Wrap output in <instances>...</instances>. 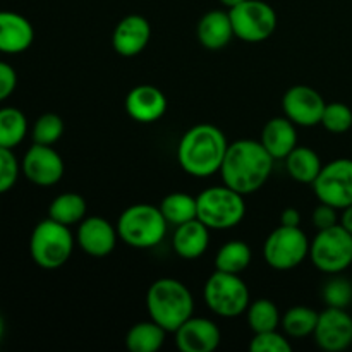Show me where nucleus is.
<instances>
[{
    "label": "nucleus",
    "mask_w": 352,
    "mask_h": 352,
    "mask_svg": "<svg viewBox=\"0 0 352 352\" xmlns=\"http://www.w3.org/2000/svg\"><path fill=\"white\" fill-rule=\"evenodd\" d=\"M274 162L261 141L237 140L229 144L220 167L222 182L241 195H253L268 181Z\"/></svg>",
    "instance_id": "1"
},
{
    "label": "nucleus",
    "mask_w": 352,
    "mask_h": 352,
    "mask_svg": "<svg viewBox=\"0 0 352 352\" xmlns=\"http://www.w3.org/2000/svg\"><path fill=\"white\" fill-rule=\"evenodd\" d=\"M229 141L213 124H196L182 134L177 146V162L192 177H210L220 172Z\"/></svg>",
    "instance_id": "2"
},
{
    "label": "nucleus",
    "mask_w": 352,
    "mask_h": 352,
    "mask_svg": "<svg viewBox=\"0 0 352 352\" xmlns=\"http://www.w3.org/2000/svg\"><path fill=\"white\" fill-rule=\"evenodd\" d=\"M146 309L150 320L165 332H175L195 311L191 291L177 278L164 277L155 280L146 292Z\"/></svg>",
    "instance_id": "3"
},
{
    "label": "nucleus",
    "mask_w": 352,
    "mask_h": 352,
    "mask_svg": "<svg viewBox=\"0 0 352 352\" xmlns=\"http://www.w3.org/2000/svg\"><path fill=\"white\" fill-rule=\"evenodd\" d=\"M168 222L158 206L138 203L120 213L117 220L119 239L136 250H150L158 246L167 234Z\"/></svg>",
    "instance_id": "4"
},
{
    "label": "nucleus",
    "mask_w": 352,
    "mask_h": 352,
    "mask_svg": "<svg viewBox=\"0 0 352 352\" xmlns=\"http://www.w3.org/2000/svg\"><path fill=\"white\" fill-rule=\"evenodd\" d=\"M198 219L208 229L226 230L239 226L246 215L244 195L234 191L229 186H213L196 196Z\"/></svg>",
    "instance_id": "5"
},
{
    "label": "nucleus",
    "mask_w": 352,
    "mask_h": 352,
    "mask_svg": "<svg viewBox=\"0 0 352 352\" xmlns=\"http://www.w3.org/2000/svg\"><path fill=\"white\" fill-rule=\"evenodd\" d=\"M74 250V236L67 226L45 219L31 232L30 254L34 263L45 270L65 265Z\"/></svg>",
    "instance_id": "6"
},
{
    "label": "nucleus",
    "mask_w": 352,
    "mask_h": 352,
    "mask_svg": "<svg viewBox=\"0 0 352 352\" xmlns=\"http://www.w3.org/2000/svg\"><path fill=\"white\" fill-rule=\"evenodd\" d=\"M205 302L210 311L220 318H237L250 306V289L236 274L215 270L203 289Z\"/></svg>",
    "instance_id": "7"
},
{
    "label": "nucleus",
    "mask_w": 352,
    "mask_h": 352,
    "mask_svg": "<svg viewBox=\"0 0 352 352\" xmlns=\"http://www.w3.org/2000/svg\"><path fill=\"white\" fill-rule=\"evenodd\" d=\"M309 260L323 274H342L352 263V234L340 223L318 230L309 243Z\"/></svg>",
    "instance_id": "8"
},
{
    "label": "nucleus",
    "mask_w": 352,
    "mask_h": 352,
    "mask_svg": "<svg viewBox=\"0 0 352 352\" xmlns=\"http://www.w3.org/2000/svg\"><path fill=\"white\" fill-rule=\"evenodd\" d=\"M234 36L246 43L268 40L277 30V12L263 0H244L229 9Z\"/></svg>",
    "instance_id": "9"
},
{
    "label": "nucleus",
    "mask_w": 352,
    "mask_h": 352,
    "mask_svg": "<svg viewBox=\"0 0 352 352\" xmlns=\"http://www.w3.org/2000/svg\"><path fill=\"white\" fill-rule=\"evenodd\" d=\"M309 256V241L299 227L280 226L268 234L263 258L268 267L287 272L299 267Z\"/></svg>",
    "instance_id": "10"
},
{
    "label": "nucleus",
    "mask_w": 352,
    "mask_h": 352,
    "mask_svg": "<svg viewBox=\"0 0 352 352\" xmlns=\"http://www.w3.org/2000/svg\"><path fill=\"white\" fill-rule=\"evenodd\" d=\"M313 191L320 203L344 210L352 205V160L337 158L322 167L318 177L313 181Z\"/></svg>",
    "instance_id": "11"
},
{
    "label": "nucleus",
    "mask_w": 352,
    "mask_h": 352,
    "mask_svg": "<svg viewBox=\"0 0 352 352\" xmlns=\"http://www.w3.org/2000/svg\"><path fill=\"white\" fill-rule=\"evenodd\" d=\"M325 100L315 88L306 85H296L282 96V110L287 119L296 126L313 127L322 122Z\"/></svg>",
    "instance_id": "12"
},
{
    "label": "nucleus",
    "mask_w": 352,
    "mask_h": 352,
    "mask_svg": "<svg viewBox=\"0 0 352 352\" xmlns=\"http://www.w3.org/2000/svg\"><path fill=\"white\" fill-rule=\"evenodd\" d=\"M21 170L26 179L40 188H50L62 179L65 170L60 155L48 144L34 143L21 162Z\"/></svg>",
    "instance_id": "13"
},
{
    "label": "nucleus",
    "mask_w": 352,
    "mask_h": 352,
    "mask_svg": "<svg viewBox=\"0 0 352 352\" xmlns=\"http://www.w3.org/2000/svg\"><path fill=\"white\" fill-rule=\"evenodd\" d=\"M320 349L327 352L346 351L352 344V316L342 308L323 309L313 332Z\"/></svg>",
    "instance_id": "14"
},
{
    "label": "nucleus",
    "mask_w": 352,
    "mask_h": 352,
    "mask_svg": "<svg viewBox=\"0 0 352 352\" xmlns=\"http://www.w3.org/2000/svg\"><path fill=\"white\" fill-rule=\"evenodd\" d=\"M119 232L103 217H85L79 222L76 241L86 254L93 258H105L116 250Z\"/></svg>",
    "instance_id": "15"
},
{
    "label": "nucleus",
    "mask_w": 352,
    "mask_h": 352,
    "mask_svg": "<svg viewBox=\"0 0 352 352\" xmlns=\"http://www.w3.org/2000/svg\"><path fill=\"white\" fill-rule=\"evenodd\" d=\"M175 346L182 352H213L220 346L222 333L215 322L191 316L175 330Z\"/></svg>",
    "instance_id": "16"
},
{
    "label": "nucleus",
    "mask_w": 352,
    "mask_h": 352,
    "mask_svg": "<svg viewBox=\"0 0 352 352\" xmlns=\"http://www.w3.org/2000/svg\"><path fill=\"white\" fill-rule=\"evenodd\" d=\"M126 112L136 122H157L167 112V96L157 86H134L126 96Z\"/></svg>",
    "instance_id": "17"
},
{
    "label": "nucleus",
    "mask_w": 352,
    "mask_h": 352,
    "mask_svg": "<svg viewBox=\"0 0 352 352\" xmlns=\"http://www.w3.org/2000/svg\"><path fill=\"white\" fill-rule=\"evenodd\" d=\"M151 38V26L146 17L131 14L117 23L112 34V47L122 57H136L146 48Z\"/></svg>",
    "instance_id": "18"
},
{
    "label": "nucleus",
    "mask_w": 352,
    "mask_h": 352,
    "mask_svg": "<svg viewBox=\"0 0 352 352\" xmlns=\"http://www.w3.org/2000/svg\"><path fill=\"white\" fill-rule=\"evenodd\" d=\"M34 40L33 24L12 10H0V52L16 55L23 54Z\"/></svg>",
    "instance_id": "19"
},
{
    "label": "nucleus",
    "mask_w": 352,
    "mask_h": 352,
    "mask_svg": "<svg viewBox=\"0 0 352 352\" xmlns=\"http://www.w3.org/2000/svg\"><path fill=\"white\" fill-rule=\"evenodd\" d=\"M210 244V229L199 219L189 220L175 227L172 246L182 260H198Z\"/></svg>",
    "instance_id": "20"
},
{
    "label": "nucleus",
    "mask_w": 352,
    "mask_h": 352,
    "mask_svg": "<svg viewBox=\"0 0 352 352\" xmlns=\"http://www.w3.org/2000/svg\"><path fill=\"white\" fill-rule=\"evenodd\" d=\"M260 141L275 160H285V157L298 146L296 124L285 116L274 117L265 124Z\"/></svg>",
    "instance_id": "21"
},
{
    "label": "nucleus",
    "mask_w": 352,
    "mask_h": 352,
    "mask_svg": "<svg viewBox=\"0 0 352 352\" xmlns=\"http://www.w3.org/2000/svg\"><path fill=\"white\" fill-rule=\"evenodd\" d=\"M198 41L208 50H222L232 40L234 30L229 12L223 10H210L199 19L196 28Z\"/></svg>",
    "instance_id": "22"
},
{
    "label": "nucleus",
    "mask_w": 352,
    "mask_h": 352,
    "mask_svg": "<svg viewBox=\"0 0 352 352\" xmlns=\"http://www.w3.org/2000/svg\"><path fill=\"white\" fill-rule=\"evenodd\" d=\"M322 160L318 153L308 146H296L291 153L285 157V168L294 181L301 184H313L322 170Z\"/></svg>",
    "instance_id": "23"
},
{
    "label": "nucleus",
    "mask_w": 352,
    "mask_h": 352,
    "mask_svg": "<svg viewBox=\"0 0 352 352\" xmlns=\"http://www.w3.org/2000/svg\"><path fill=\"white\" fill-rule=\"evenodd\" d=\"M165 330L153 320L140 322L129 329L126 347L131 352H157L165 342Z\"/></svg>",
    "instance_id": "24"
},
{
    "label": "nucleus",
    "mask_w": 352,
    "mask_h": 352,
    "mask_svg": "<svg viewBox=\"0 0 352 352\" xmlns=\"http://www.w3.org/2000/svg\"><path fill=\"white\" fill-rule=\"evenodd\" d=\"M86 199L78 192H62L48 206V219L62 223V226H74L86 217Z\"/></svg>",
    "instance_id": "25"
},
{
    "label": "nucleus",
    "mask_w": 352,
    "mask_h": 352,
    "mask_svg": "<svg viewBox=\"0 0 352 352\" xmlns=\"http://www.w3.org/2000/svg\"><path fill=\"white\" fill-rule=\"evenodd\" d=\"M158 208L165 220L175 227L198 219V203H196L195 196L188 195V192H170L162 199Z\"/></svg>",
    "instance_id": "26"
},
{
    "label": "nucleus",
    "mask_w": 352,
    "mask_h": 352,
    "mask_svg": "<svg viewBox=\"0 0 352 352\" xmlns=\"http://www.w3.org/2000/svg\"><path fill=\"white\" fill-rule=\"evenodd\" d=\"M253 260L251 248L244 241H229L215 256V270L241 275Z\"/></svg>",
    "instance_id": "27"
},
{
    "label": "nucleus",
    "mask_w": 352,
    "mask_h": 352,
    "mask_svg": "<svg viewBox=\"0 0 352 352\" xmlns=\"http://www.w3.org/2000/svg\"><path fill=\"white\" fill-rule=\"evenodd\" d=\"M318 315L320 313L308 306H292L280 318V327L285 336L291 339H305L315 332Z\"/></svg>",
    "instance_id": "28"
},
{
    "label": "nucleus",
    "mask_w": 352,
    "mask_h": 352,
    "mask_svg": "<svg viewBox=\"0 0 352 352\" xmlns=\"http://www.w3.org/2000/svg\"><path fill=\"white\" fill-rule=\"evenodd\" d=\"M28 133L26 116L19 109L3 107L0 109V146L14 148L23 143Z\"/></svg>",
    "instance_id": "29"
},
{
    "label": "nucleus",
    "mask_w": 352,
    "mask_h": 352,
    "mask_svg": "<svg viewBox=\"0 0 352 352\" xmlns=\"http://www.w3.org/2000/svg\"><path fill=\"white\" fill-rule=\"evenodd\" d=\"M248 325L254 333L270 332V330H277L280 327V311H278L277 305L270 299H256L254 302H250L246 309Z\"/></svg>",
    "instance_id": "30"
},
{
    "label": "nucleus",
    "mask_w": 352,
    "mask_h": 352,
    "mask_svg": "<svg viewBox=\"0 0 352 352\" xmlns=\"http://www.w3.org/2000/svg\"><path fill=\"white\" fill-rule=\"evenodd\" d=\"M31 134L34 143L54 146L64 134V120L57 113H43L34 122Z\"/></svg>",
    "instance_id": "31"
},
{
    "label": "nucleus",
    "mask_w": 352,
    "mask_h": 352,
    "mask_svg": "<svg viewBox=\"0 0 352 352\" xmlns=\"http://www.w3.org/2000/svg\"><path fill=\"white\" fill-rule=\"evenodd\" d=\"M322 124L329 133L344 134L352 127V110L346 103H327L322 116Z\"/></svg>",
    "instance_id": "32"
},
{
    "label": "nucleus",
    "mask_w": 352,
    "mask_h": 352,
    "mask_svg": "<svg viewBox=\"0 0 352 352\" xmlns=\"http://www.w3.org/2000/svg\"><path fill=\"white\" fill-rule=\"evenodd\" d=\"M322 296L329 308L346 309L352 302V284L347 278L333 275V278L323 285Z\"/></svg>",
    "instance_id": "33"
},
{
    "label": "nucleus",
    "mask_w": 352,
    "mask_h": 352,
    "mask_svg": "<svg viewBox=\"0 0 352 352\" xmlns=\"http://www.w3.org/2000/svg\"><path fill=\"white\" fill-rule=\"evenodd\" d=\"M250 349L251 352H291L292 346L284 333L270 330V332L254 333L250 342Z\"/></svg>",
    "instance_id": "34"
},
{
    "label": "nucleus",
    "mask_w": 352,
    "mask_h": 352,
    "mask_svg": "<svg viewBox=\"0 0 352 352\" xmlns=\"http://www.w3.org/2000/svg\"><path fill=\"white\" fill-rule=\"evenodd\" d=\"M19 177V162L10 148L0 146V195L10 191Z\"/></svg>",
    "instance_id": "35"
},
{
    "label": "nucleus",
    "mask_w": 352,
    "mask_h": 352,
    "mask_svg": "<svg viewBox=\"0 0 352 352\" xmlns=\"http://www.w3.org/2000/svg\"><path fill=\"white\" fill-rule=\"evenodd\" d=\"M311 222H313V226L316 227V230L330 229V227L337 226V223H339L337 208L327 205V203H320V205L313 210Z\"/></svg>",
    "instance_id": "36"
},
{
    "label": "nucleus",
    "mask_w": 352,
    "mask_h": 352,
    "mask_svg": "<svg viewBox=\"0 0 352 352\" xmlns=\"http://www.w3.org/2000/svg\"><path fill=\"white\" fill-rule=\"evenodd\" d=\"M17 86V74L12 65L0 60V102L9 98Z\"/></svg>",
    "instance_id": "37"
},
{
    "label": "nucleus",
    "mask_w": 352,
    "mask_h": 352,
    "mask_svg": "<svg viewBox=\"0 0 352 352\" xmlns=\"http://www.w3.org/2000/svg\"><path fill=\"white\" fill-rule=\"evenodd\" d=\"M280 226L299 227L301 226V213L296 208H285L280 215Z\"/></svg>",
    "instance_id": "38"
},
{
    "label": "nucleus",
    "mask_w": 352,
    "mask_h": 352,
    "mask_svg": "<svg viewBox=\"0 0 352 352\" xmlns=\"http://www.w3.org/2000/svg\"><path fill=\"white\" fill-rule=\"evenodd\" d=\"M340 226L347 229L352 234V205L342 210V217H340Z\"/></svg>",
    "instance_id": "39"
},
{
    "label": "nucleus",
    "mask_w": 352,
    "mask_h": 352,
    "mask_svg": "<svg viewBox=\"0 0 352 352\" xmlns=\"http://www.w3.org/2000/svg\"><path fill=\"white\" fill-rule=\"evenodd\" d=\"M241 2H244V0H220V3H222V6H226L227 9H232V7L239 6Z\"/></svg>",
    "instance_id": "40"
},
{
    "label": "nucleus",
    "mask_w": 352,
    "mask_h": 352,
    "mask_svg": "<svg viewBox=\"0 0 352 352\" xmlns=\"http://www.w3.org/2000/svg\"><path fill=\"white\" fill-rule=\"evenodd\" d=\"M3 330H6V323H3L2 315H0V339H2V337H3Z\"/></svg>",
    "instance_id": "41"
}]
</instances>
